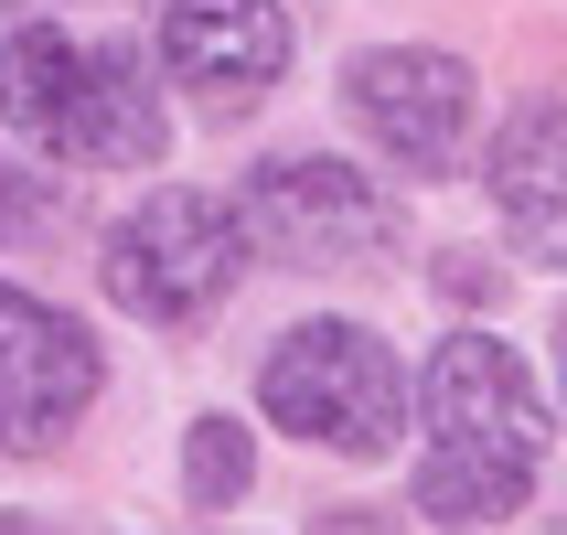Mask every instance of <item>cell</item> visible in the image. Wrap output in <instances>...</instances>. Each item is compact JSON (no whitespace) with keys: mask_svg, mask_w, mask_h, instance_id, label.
Here are the masks:
<instances>
[{"mask_svg":"<svg viewBox=\"0 0 567 535\" xmlns=\"http://www.w3.org/2000/svg\"><path fill=\"white\" fill-rule=\"evenodd\" d=\"M546 385L504 332H440L417 364V514L429 525H504L546 482Z\"/></svg>","mask_w":567,"mask_h":535,"instance_id":"obj_1","label":"cell"},{"mask_svg":"<svg viewBox=\"0 0 567 535\" xmlns=\"http://www.w3.org/2000/svg\"><path fill=\"white\" fill-rule=\"evenodd\" d=\"M0 119L22 128L43 161H96V172H151L172 119H161V86L140 75L118 32L86 43L64 22H22L0 32Z\"/></svg>","mask_w":567,"mask_h":535,"instance_id":"obj_2","label":"cell"},{"mask_svg":"<svg viewBox=\"0 0 567 535\" xmlns=\"http://www.w3.org/2000/svg\"><path fill=\"white\" fill-rule=\"evenodd\" d=\"M257 408H268V429H289L300 450H332V461H385V450L408 440V408L417 385L408 364H396V343H385L375 321H289L279 343H268V364H257Z\"/></svg>","mask_w":567,"mask_h":535,"instance_id":"obj_3","label":"cell"},{"mask_svg":"<svg viewBox=\"0 0 567 535\" xmlns=\"http://www.w3.org/2000/svg\"><path fill=\"white\" fill-rule=\"evenodd\" d=\"M247 225H236V204L225 193H193V183H161L140 193L118 225H107V247H96V279H107V300L140 321H204L225 300V289L247 279Z\"/></svg>","mask_w":567,"mask_h":535,"instance_id":"obj_4","label":"cell"},{"mask_svg":"<svg viewBox=\"0 0 567 535\" xmlns=\"http://www.w3.org/2000/svg\"><path fill=\"white\" fill-rule=\"evenodd\" d=\"M236 225H247L257 257H279V268H385V257L408 247V215H396V193L375 172H353L332 151H289V161H257L247 193H236Z\"/></svg>","mask_w":567,"mask_h":535,"instance_id":"obj_5","label":"cell"},{"mask_svg":"<svg viewBox=\"0 0 567 535\" xmlns=\"http://www.w3.org/2000/svg\"><path fill=\"white\" fill-rule=\"evenodd\" d=\"M343 107L396 172H450V161L472 151L482 75L450 54V43H364V54L343 64Z\"/></svg>","mask_w":567,"mask_h":535,"instance_id":"obj_6","label":"cell"},{"mask_svg":"<svg viewBox=\"0 0 567 535\" xmlns=\"http://www.w3.org/2000/svg\"><path fill=\"white\" fill-rule=\"evenodd\" d=\"M107 385V343L43 289L0 279V450H54Z\"/></svg>","mask_w":567,"mask_h":535,"instance_id":"obj_7","label":"cell"},{"mask_svg":"<svg viewBox=\"0 0 567 535\" xmlns=\"http://www.w3.org/2000/svg\"><path fill=\"white\" fill-rule=\"evenodd\" d=\"M289 11L279 0H161V64L204 107H257L289 75Z\"/></svg>","mask_w":567,"mask_h":535,"instance_id":"obj_8","label":"cell"},{"mask_svg":"<svg viewBox=\"0 0 567 535\" xmlns=\"http://www.w3.org/2000/svg\"><path fill=\"white\" fill-rule=\"evenodd\" d=\"M482 193H493V225H504L514 257L567 268V96H536V107H514L493 128Z\"/></svg>","mask_w":567,"mask_h":535,"instance_id":"obj_9","label":"cell"},{"mask_svg":"<svg viewBox=\"0 0 567 535\" xmlns=\"http://www.w3.org/2000/svg\"><path fill=\"white\" fill-rule=\"evenodd\" d=\"M247 482H257V440H247V418L204 408V418L183 429V504H193V514H225V504H247Z\"/></svg>","mask_w":567,"mask_h":535,"instance_id":"obj_10","label":"cell"},{"mask_svg":"<svg viewBox=\"0 0 567 535\" xmlns=\"http://www.w3.org/2000/svg\"><path fill=\"white\" fill-rule=\"evenodd\" d=\"M440 300H493V268H472V247L440 257Z\"/></svg>","mask_w":567,"mask_h":535,"instance_id":"obj_11","label":"cell"},{"mask_svg":"<svg viewBox=\"0 0 567 535\" xmlns=\"http://www.w3.org/2000/svg\"><path fill=\"white\" fill-rule=\"evenodd\" d=\"M32 204H22V183H11V172H0V236H11V225H22Z\"/></svg>","mask_w":567,"mask_h":535,"instance_id":"obj_12","label":"cell"},{"mask_svg":"<svg viewBox=\"0 0 567 535\" xmlns=\"http://www.w3.org/2000/svg\"><path fill=\"white\" fill-rule=\"evenodd\" d=\"M557 408H567V311H557Z\"/></svg>","mask_w":567,"mask_h":535,"instance_id":"obj_13","label":"cell"},{"mask_svg":"<svg viewBox=\"0 0 567 535\" xmlns=\"http://www.w3.org/2000/svg\"><path fill=\"white\" fill-rule=\"evenodd\" d=\"M0 535H43V525H32V514H0Z\"/></svg>","mask_w":567,"mask_h":535,"instance_id":"obj_14","label":"cell"},{"mask_svg":"<svg viewBox=\"0 0 567 535\" xmlns=\"http://www.w3.org/2000/svg\"><path fill=\"white\" fill-rule=\"evenodd\" d=\"M557 535H567V525H557Z\"/></svg>","mask_w":567,"mask_h":535,"instance_id":"obj_15","label":"cell"}]
</instances>
